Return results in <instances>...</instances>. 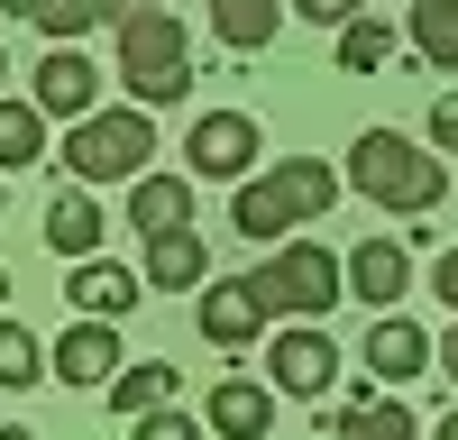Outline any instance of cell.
Returning a JSON list of instances; mask_svg holds the SVG:
<instances>
[{"mask_svg":"<svg viewBox=\"0 0 458 440\" xmlns=\"http://www.w3.org/2000/svg\"><path fill=\"white\" fill-rule=\"evenodd\" d=\"M266 321H276V303L257 293V275H220V284H202V340H211V349H248Z\"/></svg>","mask_w":458,"mask_h":440,"instance_id":"10","label":"cell"},{"mask_svg":"<svg viewBox=\"0 0 458 440\" xmlns=\"http://www.w3.org/2000/svg\"><path fill=\"white\" fill-rule=\"evenodd\" d=\"M47 120H83V110H101V64L83 47H55L47 64H37V92H28Z\"/></svg>","mask_w":458,"mask_h":440,"instance_id":"11","label":"cell"},{"mask_svg":"<svg viewBox=\"0 0 458 440\" xmlns=\"http://www.w3.org/2000/svg\"><path fill=\"white\" fill-rule=\"evenodd\" d=\"M412 55L431 73H458V0H412Z\"/></svg>","mask_w":458,"mask_h":440,"instance_id":"21","label":"cell"},{"mask_svg":"<svg viewBox=\"0 0 458 440\" xmlns=\"http://www.w3.org/2000/svg\"><path fill=\"white\" fill-rule=\"evenodd\" d=\"M422 138H431V147H449V157H458V92H440V101H431V129H422Z\"/></svg>","mask_w":458,"mask_h":440,"instance_id":"27","label":"cell"},{"mask_svg":"<svg viewBox=\"0 0 458 440\" xmlns=\"http://www.w3.org/2000/svg\"><path fill=\"white\" fill-rule=\"evenodd\" d=\"M129 10H157V0H120V19H129Z\"/></svg>","mask_w":458,"mask_h":440,"instance_id":"34","label":"cell"},{"mask_svg":"<svg viewBox=\"0 0 458 440\" xmlns=\"http://www.w3.org/2000/svg\"><path fill=\"white\" fill-rule=\"evenodd\" d=\"M339 440H422V422H412V403H339V413H321Z\"/></svg>","mask_w":458,"mask_h":440,"instance_id":"19","label":"cell"},{"mask_svg":"<svg viewBox=\"0 0 458 440\" xmlns=\"http://www.w3.org/2000/svg\"><path fill=\"white\" fill-rule=\"evenodd\" d=\"M431 440H458V403H449V413H440V431H431Z\"/></svg>","mask_w":458,"mask_h":440,"instance_id":"32","label":"cell"},{"mask_svg":"<svg viewBox=\"0 0 458 440\" xmlns=\"http://www.w3.org/2000/svg\"><path fill=\"white\" fill-rule=\"evenodd\" d=\"M440 377L458 385V330H440Z\"/></svg>","mask_w":458,"mask_h":440,"instance_id":"30","label":"cell"},{"mask_svg":"<svg viewBox=\"0 0 458 440\" xmlns=\"http://www.w3.org/2000/svg\"><path fill=\"white\" fill-rule=\"evenodd\" d=\"M0 10H10V19H28V28H37V10H47V0H0Z\"/></svg>","mask_w":458,"mask_h":440,"instance_id":"31","label":"cell"},{"mask_svg":"<svg viewBox=\"0 0 458 440\" xmlns=\"http://www.w3.org/2000/svg\"><path fill=\"white\" fill-rule=\"evenodd\" d=\"M202 422L220 440H266L276 431V385H257V377H220L211 403H202Z\"/></svg>","mask_w":458,"mask_h":440,"instance_id":"13","label":"cell"},{"mask_svg":"<svg viewBox=\"0 0 458 440\" xmlns=\"http://www.w3.org/2000/svg\"><path fill=\"white\" fill-rule=\"evenodd\" d=\"M37 367H47V349H37V330L0 312V385H37Z\"/></svg>","mask_w":458,"mask_h":440,"instance_id":"25","label":"cell"},{"mask_svg":"<svg viewBox=\"0 0 458 440\" xmlns=\"http://www.w3.org/2000/svg\"><path fill=\"white\" fill-rule=\"evenodd\" d=\"M403 10H412V0H403Z\"/></svg>","mask_w":458,"mask_h":440,"instance_id":"37","label":"cell"},{"mask_svg":"<svg viewBox=\"0 0 458 440\" xmlns=\"http://www.w3.org/2000/svg\"><path fill=\"white\" fill-rule=\"evenodd\" d=\"M211 422L202 413H183V403H157V413H138V440H202Z\"/></svg>","mask_w":458,"mask_h":440,"instance_id":"26","label":"cell"},{"mask_svg":"<svg viewBox=\"0 0 458 440\" xmlns=\"http://www.w3.org/2000/svg\"><path fill=\"white\" fill-rule=\"evenodd\" d=\"M293 10H302V19H312V28H349V19L367 10V0H293Z\"/></svg>","mask_w":458,"mask_h":440,"instance_id":"28","label":"cell"},{"mask_svg":"<svg viewBox=\"0 0 458 440\" xmlns=\"http://www.w3.org/2000/svg\"><path fill=\"white\" fill-rule=\"evenodd\" d=\"M101 239H110V220H101V202H92V183L55 193V211H47V248H55V257H101Z\"/></svg>","mask_w":458,"mask_h":440,"instance_id":"17","label":"cell"},{"mask_svg":"<svg viewBox=\"0 0 458 440\" xmlns=\"http://www.w3.org/2000/svg\"><path fill=\"white\" fill-rule=\"evenodd\" d=\"M349 193H367L376 211H394V220H422L449 193V165H440V147L403 138V129H367L349 147Z\"/></svg>","mask_w":458,"mask_h":440,"instance_id":"2","label":"cell"},{"mask_svg":"<svg viewBox=\"0 0 458 440\" xmlns=\"http://www.w3.org/2000/svg\"><path fill=\"white\" fill-rule=\"evenodd\" d=\"M120 83H129V101H147V110L193 92V37H183L174 10H129V19H120Z\"/></svg>","mask_w":458,"mask_h":440,"instance_id":"3","label":"cell"},{"mask_svg":"<svg viewBox=\"0 0 458 440\" xmlns=\"http://www.w3.org/2000/svg\"><path fill=\"white\" fill-rule=\"evenodd\" d=\"M0 440H37V431H28V422H10V431H0Z\"/></svg>","mask_w":458,"mask_h":440,"instance_id":"33","label":"cell"},{"mask_svg":"<svg viewBox=\"0 0 458 440\" xmlns=\"http://www.w3.org/2000/svg\"><path fill=\"white\" fill-rule=\"evenodd\" d=\"M284 10H293V0H211V37L239 47V55H257L266 37L284 28Z\"/></svg>","mask_w":458,"mask_h":440,"instance_id":"18","label":"cell"},{"mask_svg":"<svg viewBox=\"0 0 458 440\" xmlns=\"http://www.w3.org/2000/svg\"><path fill=\"white\" fill-rule=\"evenodd\" d=\"M257 147H266V129L248 120V110H202V120H193V138H183V174H211V183H248Z\"/></svg>","mask_w":458,"mask_h":440,"instance_id":"7","label":"cell"},{"mask_svg":"<svg viewBox=\"0 0 458 440\" xmlns=\"http://www.w3.org/2000/svg\"><path fill=\"white\" fill-rule=\"evenodd\" d=\"M330 377H339V340H330L321 321H284L276 340H266V385H276V394L321 403V394H330Z\"/></svg>","mask_w":458,"mask_h":440,"instance_id":"6","label":"cell"},{"mask_svg":"<svg viewBox=\"0 0 458 440\" xmlns=\"http://www.w3.org/2000/svg\"><path fill=\"white\" fill-rule=\"evenodd\" d=\"M110 19H120V0H47V10H37V28H47L55 47H73L83 28H110Z\"/></svg>","mask_w":458,"mask_h":440,"instance_id":"24","label":"cell"},{"mask_svg":"<svg viewBox=\"0 0 458 440\" xmlns=\"http://www.w3.org/2000/svg\"><path fill=\"white\" fill-rule=\"evenodd\" d=\"M174 385H183L174 367H157V358H129L120 377H110V413H129V422H138V413H157V403H174Z\"/></svg>","mask_w":458,"mask_h":440,"instance_id":"20","label":"cell"},{"mask_svg":"<svg viewBox=\"0 0 458 440\" xmlns=\"http://www.w3.org/2000/svg\"><path fill=\"white\" fill-rule=\"evenodd\" d=\"M120 367H129V358H120V321H92V312L47 349V377H55V385H110Z\"/></svg>","mask_w":458,"mask_h":440,"instance_id":"9","label":"cell"},{"mask_svg":"<svg viewBox=\"0 0 458 440\" xmlns=\"http://www.w3.org/2000/svg\"><path fill=\"white\" fill-rule=\"evenodd\" d=\"M147 284H157V293L211 284V248H202L193 230H157V239H147Z\"/></svg>","mask_w":458,"mask_h":440,"instance_id":"16","label":"cell"},{"mask_svg":"<svg viewBox=\"0 0 458 440\" xmlns=\"http://www.w3.org/2000/svg\"><path fill=\"white\" fill-rule=\"evenodd\" d=\"M339 183H349V174H330L321 157H284V165H266V174L239 183V202H229V230H239L248 248H284V239H293V220H330Z\"/></svg>","mask_w":458,"mask_h":440,"instance_id":"1","label":"cell"},{"mask_svg":"<svg viewBox=\"0 0 458 440\" xmlns=\"http://www.w3.org/2000/svg\"><path fill=\"white\" fill-rule=\"evenodd\" d=\"M349 293L376 303V312H394L403 293H412V248L403 239H358L349 248Z\"/></svg>","mask_w":458,"mask_h":440,"instance_id":"12","label":"cell"},{"mask_svg":"<svg viewBox=\"0 0 458 440\" xmlns=\"http://www.w3.org/2000/svg\"><path fill=\"white\" fill-rule=\"evenodd\" d=\"M183 220H193V174H157V165H147L129 183V230L157 239V230H183Z\"/></svg>","mask_w":458,"mask_h":440,"instance_id":"15","label":"cell"},{"mask_svg":"<svg viewBox=\"0 0 458 440\" xmlns=\"http://www.w3.org/2000/svg\"><path fill=\"white\" fill-rule=\"evenodd\" d=\"M64 303H73V312H92V321H129V312H138V275H129V267H110V257H73Z\"/></svg>","mask_w":458,"mask_h":440,"instance_id":"14","label":"cell"},{"mask_svg":"<svg viewBox=\"0 0 458 440\" xmlns=\"http://www.w3.org/2000/svg\"><path fill=\"white\" fill-rule=\"evenodd\" d=\"M55 157H64V174H73V183H138V174H147V157H157L147 101H129V110H83V120H73V138L55 147Z\"/></svg>","mask_w":458,"mask_h":440,"instance_id":"4","label":"cell"},{"mask_svg":"<svg viewBox=\"0 0 458 440\" xmlns=\"http://www.w3.org/2000/svg\"><path fill=\"white\" fill-rule=\"evenodd\" d=\"M394 55V19H349V28H339V73H376V64H386Z\"/></svg>","mask_w":458,"mask_h":440,"instance_id":"23","label":"cell"},{"mask_svg":"<svg viewBox=\"0 0 458 440\" xmlns=\"http://www.w3.org/2000/svg\"><path fill=\"white\" fill-rule=\"evenodd\" d=\"M440 367V340L422 321H403V312H376V330H367V377L376 385H412V377H431Z\"/></svg>","mask_w":458,"mask_h":440,"instance_id":"8","label":"cell"},{"mask_svg":"<svg viewBox=\"0 0 458 440\" xmlns=\"http://www.w3.org/2000/svg\"><path fill=\"white\" fill-rule=\"evenodd\" d=\"M37 157H47V110L0 92V174H19V165H37Z\"/></svg>","mask_w":458,"mask_h":440,"instance_id":"22","label":"cell"},{"mask_svg":"<svg viewBox=\"0 0 458 440\" xmlns=\"http://www.w3.org/2000/svg\"><path fill=\"white\" fill-rule=\"evenodd\" d=\"M0 73H10V55H0Z\"/></svg>","mask_w":458,"mask_h":440,"instance_id":"36","label":"cell"},{"mask_svg":"<svg viewBox=\"0 0 458 440\" xmlns=\"http://www.w3.org/2000/svg\"><path fill=\"white\" fill-rule=\"evenodd\" d=\"M431 293L458 312V248H440V257H431Z\"/></svg>","mask_w":458,"mask_h":440,"instance_id":"29","label":"cell"},{"mask_svg":"<svg viewBox=\"0 0 458 440\" xmlns=\"http://www.w3.org/2000/svg\"><path fill=\"white\" fill-rule=\"evenodd\" d=\"M257 293L276 303V321H330V303L349 293V257H330V248H312V239H284V248L257 267Z\"/></svg>","mask_w":458,"mask_h":440,"instance_id":"5","label":"cell"},{"mask_svg":"<svg viewBox=\"0 0 458 440\" xmlns=\"http://www.w3.org/2000/svg\"><path fill=\"white\" fill-rule=\"evenodd\" d=\"M0 293H10V275H0Z\"/></svg>","mask_w":458,"mask_h":440,"instance_id":"35","label":"cell"}]
</instances>
